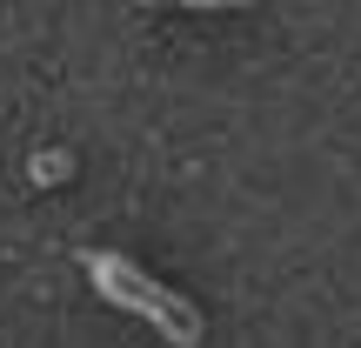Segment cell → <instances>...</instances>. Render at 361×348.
<instances>
[{"label": "cell", "mask_w": 361, "mask_h": 348, "mask_svg": "<svg viewBox=\"0 0 361 348\" xmlns=\"http://www.w3.org/2000/svg\"><path fill=\"white\" fill-rule=\"evenodd\" d=\"M80 268H87V282L101 288L114 308H128V315H141V322H154L161 335H168L174 348H201V315L188 308L180 295H168V288L154 282V275H141L128 255H107V248H87L80 255Z\"/></svg>", "instance_id": "cell-1"}, {"label": "cell", "mask_w": 361, "mask_h": 348, "mask_svg": "<svg viewBox=\"0 0 361 348\" xmlns=\"http://www.w3.org/2000/svg\"><path fill=\"white\" fill-rule=\"evenodd\" d=\"M141 7H247V0H141Z\"/></svg>", "instance_id": "cell-2"}]
</instances>
